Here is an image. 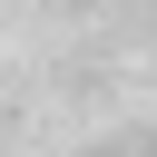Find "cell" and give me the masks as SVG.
I'll return each mask as SVG.
<instances>
[]
</instances>
